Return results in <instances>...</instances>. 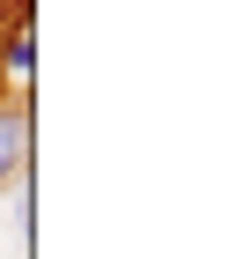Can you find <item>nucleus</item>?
Instances as JSON below:
<instances>
[{"instance_id": "nucleus-1", "label": "nucleus", "mask_w": 251, "mask_h": 259, "mask_svg": "<svg viewBox=\"0 0 251 259\" xmlns=\"http://www.w3.org/2000/svg\"><path fill=\"white\" fill-rule=\"evenodd\" d=\"M30 141H37V111L15 89V97H0V193L30 185Z\"/></svg>"}, {"instance_id": "nucleus-4", "label": "nucleus", "mask_w": 251, "mask_h": 259, "mask_svg": "<svg viewBox=\"0 0 251 259\" xmlns=\"http://www.w3.org/2000/svg\"><path fill=\"white\" fill-rule=\"evenodd\" d=\"M0 97H8V81H0Z\"/></svg>"}, {"instance_id": "nucleus-3", "label": "nucleus", "mask_w": 251, "mask_h": 259, "mask_svg": "<svg viewBox=\"0 0 251 259\" xmlns=\"http://www.w3.org/2000/svg\"><path fill=\"white\" fill-rule=\"evenodd\" d=\"M15 30H30V15H8V0H0V37H15Z\"/></svg>"}, {"instance_id": "nucleus-2", "label": "nucleus", "mask_w": 251, "mask_h": 259, "mask_svg": "<svg viewBox=\"0 0 251 259\" xmlns=\"http://www.w3.org/2000/svg\"><path fill=\"white\" fill-rule=\"evenodd\" d=\"M30 67H37V45H30V30L0 37V81L15 74V89H30Z\"/></svg>"}]
</instances>
